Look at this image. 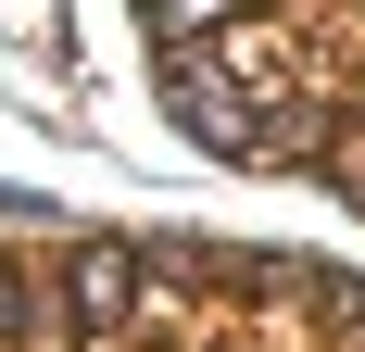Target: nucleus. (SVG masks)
Returning a JSON list of instances; mask_svg holds the SVG:
<instances>
[{
	"label": "nucleus",
	"instance_id": "f03ea898",
	"mask_svg": "<svg viewBox=\"0 0 365 352\" xmlns=\"http://www.w3.org/2000/svg\"><path fill=\"white\" fill-rule=\"evenodd\" d=\"M0 340H13V277H0Z\"/></svg>",
	"mask_w": 365,
	"mask_h": 352
},
{
	"label": "nucleus",
	"instance_id": "f257e3e1",
	"mask_svg": "<svg viewBox=\"0 0 365 352\" xmlns=\"http://www.w3.org/2000/svg\"><path fill=\"white\" fill-rule=\"evenodd\" d=\"M139 277H151V264L126 239H76V315H88V327H126V315H139Z\"/></svg>",
	"mask_w": 365,
	"mask_h": 352
},
{
	"label": "nucleus",
	"instance_id": "7ed1b4c3",
	"mask_svg": "<svg viewBox=\"0 0 365 352\" xmlns=\"http://www.w3.org/2000/svg\"><path fill=\"white\" fill-rule=\"evenodd\" d=\"M151 13H177V0H151Z\"/></svg>",
	"mask_w": 365,
	"mask_h": 352
}]
</instances>
